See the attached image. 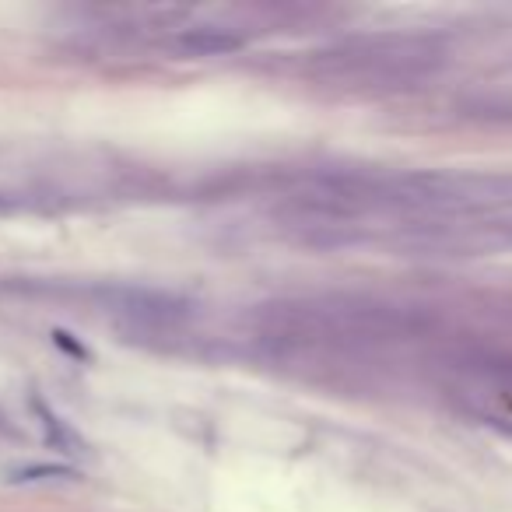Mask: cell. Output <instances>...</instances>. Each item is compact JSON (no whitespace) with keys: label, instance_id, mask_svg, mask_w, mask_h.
Here are the masks:
<instances>
[{"label":"cell","instance_id":"cell-1","mask_svg":"<svg viewBox=\"0 0 512 512\" xmlns=\"http://www.w3.org/2000/svg\"><path fill=\"white\" fill-rule=\"evenodd\" d=\"M242 46H246V36L235 29H221V25H193L172 36V50L179 57H225Z\"/></svg>","mask_w":512,"mask_h":512},{"label":"cell","instance_id":"cell-2","mask_svg":"<svg viewBox=\"0 0 512 512\" xmlns=\"http://www.w3.org/2000/svg\"><path fill=\"white\" fill-rule=\"evenodd\" d=\"M39 418H43L46 439H50L53 446L64 449V453H81V449H78V439H74V432H71V428H64V421H60L57 414H50L46 407H39Z\"/></svg>","mask_w":512,"mask_h":512},{"label":"cell","instance_id":"cell-3","mask_svg":"<svg viewBox=\"0 0 512 512\" xmlns=\"http://www.w3.org/2000/svg\"><path fill=\"white\" fill-rule=\"evenodd\" d=\"M0 211H4V200H0Z\"/></svg>","mask_w":512,"mask_h":512}]
</instances>
